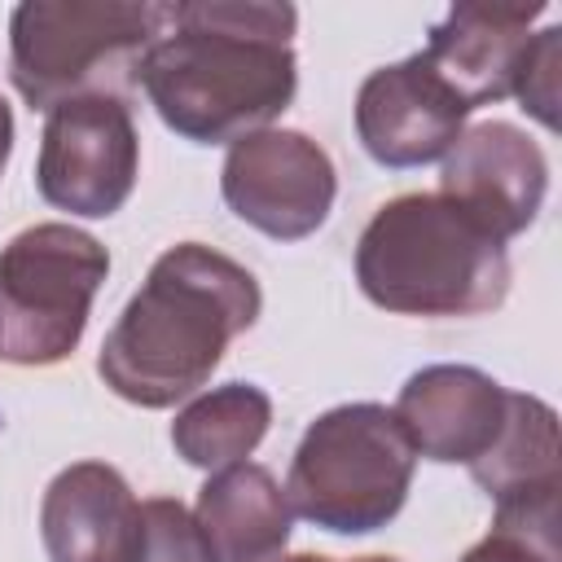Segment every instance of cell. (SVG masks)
<instances>
[{"label": "cell", "instance_id": "obj_12", "mask_svg": "<svg viewBox=\"0 0 562 562\" xmlns=\"http://www.w3.org/2000/svg\"><path fill=\"white\" fill-rule=\"evenodd\" d=\"M136 496L105 461H75L44 487L40 536L48 562H127L136 540Z\"/></svg>", "mask_w": 562, "mask_h": 562}, {"label": "cell", "instance_id": "obj_20", "mask_svg": "<svg viewBox=\"0 0 562 562\" xmlns=\"http://www.w3.org/2000/svg\"><path fill=\"white\" fill-rule=\"evenodd\" d=\"M9 149H13V110H9V101L0 97V171H4V162H9Z\"/></svg>", "mask_w": 562, "mask_h": 562}, {"label": "cell", "instance_id": "obj_17", "mask_svg": "<svg viewBox=\"0 0 562 562\" xmlns=\"http://www.w3.org/2000/svg\"><path fill=\"white\" fill-rule=\"evenodd\" d=\"M461 562H558V501L496 505L492 531Z\"/></svg>", "mask_w": 562, "mask_h": 562}, {"label": "cell", "instance_id": "obj_1", "mask_svg": "<svg viewBox=\"0 0 562 562\" xmlns=\"http://www.w3.org/2000/svg\"><path fill=\"white\" fill-rule=\"evenodd\" d=\"M294 4H167V31L145 53L140 88L176 136L193 145H233L272 127L294 101Z\"/></svg>", "mask_w": 562, "mask_h": 562}, {"label": "cell", "instance_id": "obj_9", "mask_svg": "<svg viewBox=\"0 0 562 562\" xmlns=\"http://www.w3.org/2000/svg\"><path fill=\"white\" fill-rule=\"evenodd\" d=\"M470 105L422 57L378 66L356 92V136L382 167H422L443 158L465 132Z\"/></svg>", "mask_w": 562, "mask_h": 562}, {"label": "cell", "instance_id": "obj_22", "mask_svg": "<svg viewBox=\"0 0 562 562\" xmlns=\"http://www.w3.org/2000/svg\"><path fill=\"white\" fill-rule=\"evenodd\" d=\"M356 562H400V558H386V553H373V558H356Z\"/></svg>", "mask_w": 562, "mask_h": 562}, {"label": "cell", "instance_id": "obj_10", "mask_svg": "<svg viewBox=\"0 0 562 562\" xmlns=\"http://www.w3.org/2000/svg\"><path fill=\"white\" fill-rule=\"evenodd\" d=\"M443 198L474 215L496 241L518 237L544 206L549 162L544 149L514 123L487 119L457 136L443 154Z\"/></svg>", "mask_w": 562, "mask_h": 562}, {"label": "cell", "instance_id": "obj_14", "mask_svg": "<svg viewBox=\"0 0 562 562\" xmlns=\"http://www.w3.org/2000/svg\"><path fill=\"white\" fill-rule=\"evenodd\" d=\"M220 562H268L290 544V501L268 465L237 461L215 470L193 509Z\"/></svg>", "mask_w": 562, "mask_h": 562}, {"label": "cell", "instance_id": "obj_16", "mask_svg": "<svg viewBox=\"0 0 562 562\" xmlns=\"http://www.w3.org/2000/svg\"><path fill=\"white\" fill-rule=\"evenodd\" d=\"M272 426V400L255 382H228L193 404H184L171 422V448L198 470H224L246 461Z\"/></svg>", "mask_w": 562, "mask_h": 562}, {"label": "cell", "instance_id": "obj_3", "mask_svg": "<svg viewBox=\"0 0 562 562\" xmlns=\"http://www.w3.org/2000/svg\"><path fill=\"white\" fill-rule=\"evenodd\" d=\"M364 299L400 316H479L509 294V255L443 193H400L356 241Z\"/></svg>", "mask_w": 562, "mask_h": 562}, {"label": "cell", "instance_id": "obj_11", "mask_svg": "<svg viewBox=\"0 0 562 562\" xmlns=\"http://www.w3.org/2000/svg\"><path fill=\"white\" fill-rule=\"evenodd\" d=\"M509 391L474 364H426L395 400V422L404 426L413 452L426 461H479L501 435Z\"/></svg>", "mask_w": 562, "mask_h": 562}, {"label": "cell", "instance_id": "obj_19", "mask_svg": "<svg viewBox=\"0 0 562 562\" xmlns=\"http://www.w3.org/2000/svg\"><path fill=\"white\" fill-rule=\"evenodd\" d=\"M558 66H562V26H544L531 35L522 66L514 75V97L544 127H558Z\"/></svg>", "mask_w": 562, "mask_h": 562}, {"label": "cell", "instance_id": "obj_8", "mask_svg": "<svg viewBox=\"0 0 562 562\" xmlns=\"http://www.w3.org/2000/svg\"><path fill=\"white\" fill-rule=\"evenodd\" d=\"M220 193L237 220L277 241L312 237L338 193L329 154L294 127H263L228 145L220 167Z\"/></svg>", "mask_w": 562, "mask_h": 562}, {"label": "cell", "instance_id": "obj_7", "mask_svg": "<svg viewBox=\"0 0 562 562\" xmlns=\"http://www.w3.org/2000/svg\"><path fill=\"white\" fill-rule=\"evenodd\" d=\"M136 171L140 140L127 101L88 97L48 110L35 162V184L48 206L83 220H105L132 198Z\"/></svg>", "mask_w": 562, "mask_h": 562}, {"label": "cell", "instance_id": "obj_6", "mask_svg": "<svg viewBox=\"0 0 562 562\" xmlns=\"http://www.w3.org/2000/svg\"><path fill=\"white\" fill-rule=\"evenodd\" d=\"M110 272L105 246L75 224H31L0 246V360L44 369L66 360Z\"/></svg>", "mask_w": 562, "mask_h": 562}, {"label": "cell", "instance_id": "obj_15", "mask_svg": "<svg viewBox=\"0 0 562 562\" xmlns=\"http://www.w3.org/2000/svg\"><path fill=\"white\" fill-rule=\"evenodd\" d=\"M470 474L496 505L558 501V413L540 395L509 391L501 435L479 461H470Z\"/></svg>", "mask_w": 562, "mask_h": 562}, {"label": "cell", "instance_id": "obj_18", "mask_svg": "<svg viewBox=\"0 0 562 562\" xmlns=\"http://www.w3.org/2000/svg\"><path fill=\"white\" fill-rule=\"evenodd\" d=\"M127 562H220V558L202 536L198 518L180 501L149 496L136 509V540Z\"/></svg>", "mask_w": 562, "mask_h": 562}, {"label": "cell", "instance_id": "obj_2", "mask_svg": "<svg viewBox=\"0 0 562 562\" xmlns=\"http://www.w3.org/2000/svg\"><path fill=\"white\" fill-rule=\"evenodd\" d=\"M263 294L250 268L180 241L162 250L145 285L97 351L101 382L136 408H171L211 382L228 342L259 321Z\"/></svg>", "mask_w": 562, "mask_h": 562}, {"label": "cell", "instance_id": "obj_5", "mask_svg": "<svg viewBox=\"0 0 562 562\" xmlns=\"http://www.w3.org/2000/svg\"><path fill=\"white\" fill-rule=\"evenodd\" d=\"M413 465L417 452L386 404H338L303 430L285 501L321 531L369 536L404 509Z\"/></svg>", "mask_w": 562, "mask_h": 562}, {"label": "cell", "instance_id": "obj_4", "mask_svg": "<svg viewBox=\"0 0 562 562\" xmlns=\"http://www.w3.org/2000/svg\"><path fill=\"white\" fill-rule=\"evenodd\" d=\"M167 31V4L145 0H26L9 18V79L31 110L140 88V66Z\"/></svg>", "mask_w": 562, "mask_h": 562}, {"label": "cell", "instance_id": "obj_13", "mask_svg": "<svg viewBox=\"0 0 562 562\" xmlns=\"http://www.w3.org/2000/svg\"><path fill=\"white\" fill-rule=\"evenodd\" d=\"M544 4H457L435 31L422 57L443 83L474 110L514 97V75L531 44V22Z\"/></svg>", "mask_w": 562, "mask_h": 562}, {"label": "cell", "instance_id": "obj_21", "mask_svg": "<svg viewBox=\"0 0 562 562\" xmlns=\"http://www.w3.org/2000/svg\"><path fill=\"white\" fill-rule=\"evenodd\" d=\"M268 562H334V558H321V553H277V558H268Z\"/></svg>", "mask_w": 562, "mask_h": 562}]
</instances>
